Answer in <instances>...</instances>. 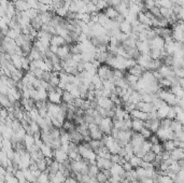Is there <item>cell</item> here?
<instances>
[{
  "label": "cell",
  "instance_id": "obj_1",
  "mask_svg": "<svg viewBox=\"0 0 184 183\" xmlns=\"http://www.w3.org/2000/svg\"><path fill=\"white\" fill-rule=\"evenodd\" d=\"M112 72H113V69L111 67H109L106 64H101L98 68H97L96 74L99 77L101 81H106V80H112ZM112 82V81H111Z\"/></svg>",
  "mask_w": 184,
  "mask_h": 183
},
{
  "label": "cell",
  "instance_id": "obj_2",
  "mask_svg": "<svg viewBox=\"0 0 184 183\" xmlns=\"http://www.w3.org/2000/svg\"><path fill=\"white\" fill-rule=\"evenodd\" d=\"M98 127L104 135H111V131L113 128V120L111 118H102Z\"/></svg>",
  "mask_w": 184,
  "mask_h": 183
},
{
  "label": "cell",
  "instance_id": "obj_3",
  "mask_svg": "<svg viewBox=\"0 0 184 183\" xmlns=\"http://www.w3.org/2000/svg\"><path fill=\"white\" fill-rule=\"evenodd\" d=\"M97 106L101 107V108L106 109V110H110V109H115L116 106L111 101V99L109 97H99L96 99Z\"/></svg>",
  "mask_w": 184,
  "mask_h": 183
},
{
  "label": "cell",
  "instance_id": "obj_4",
  "mask_svg": "<svg viewBox=\"0 0 184 183\" xmlns=\"http://www.w3.org/2000/svg\"><path fill=\"white\" fill-rule=\"evenodd\" d=\"M149 42V46H150V50L152 49H158V50H163L165 46V41L163 38H161L159 36H156L154 37L152 40H148Z\"/></svg>",
  "mask_w": 184,
  "mask_h": 183
},
{
  "label": "cell",
  "instance_id": "obj_5",
  "mask_svg": "<svg viewBox=\"0 0 184 183\" xmlns=\"http://www.w3.org/2000/svg\"><path fill=\"white\" fill-rule=\"evenodd\" d=\"M53 159H55L58 163H64L65 161L68 159V155L61 148L56 149V150H53Z\"/></svg>",
  "mask_w": 184,
  "mask_h": 183
},
{
  "label": "cell",
  "instance_id": "obj_6",
  "mask_svg": "<svg viewBox=\"0 0 184 183\" xmlns=\"http://www.w3.org/2000/svg\"><path fill=\"white\" fill-rule=\"evenodd\" d=\"M136 109L137 110H140L144 113H149L152 111H156V109L154 108L153 105L150 103H144V101H139L136 103Z\"/></svg>",
  "mask_w": 184,
  "mask_h": 183
},
{
  "label": "cell",
  "instance_id": "obj_7",
  "mask_svg": "<svg viewBox=\"0 0 184 183\" xmlns=\"http://www.w3.org/2000/svg\"><path fill=\"white\" fill-rule=\"evenodd\" d=\"M96 166L99 168V170H104V169H110L112 166V163L110 162V159L107 158H102L97 156L96 157Z\"/></svg>",
  "mask_w": 184,
  "mask_h": 183
},
{
  "label": "cell",
  "instance_id": "obj_8",
  "mask_svg": "<svg viewBox=\"0 0 184 183\" xmlns=\"http://www.w3.org/2000/svg\"><path fill=\"white\" fill-rule=\"evenodd\" d=\"M13 5L17 12H25L28 9H30V5H28L27 1H25V0H15V1H13Z\"/></svg>",
  "mask_w": 184,
  "mask_h": 183
},
{
  "label": "cell",
  "instance_id": "obj_9",
  "mask_svg": "<svg viewBox=\"0 0 184 183\" xmlns=\"http://www.w3.org/2000/svg\"><path fill=\"white\" fill-rule=\"evenodd\" d=\"M48 101L51 103H56V105H61V94L57 93L55 90L48 93Z\"/></svg>",
  "mask_w": 184,
  "mask_h": 183
},
{
  "label": "cell",
  "instance_id": "obj_10",
  "mask_svg": "<svg viewBox=\"0 0 184 183\" xmlns=\"http://www.w3.org/2000/svg\"><path fill=\"white\" fill-rule=\"evenodd\" d=\"M144 71H145V69H144L143 67H141L140 65H138V64H136V65L133 66L131 68L127 69V72L130 73V74L136 75V77H138V78H140V77H141V74L144 72Z\"/></svg>",
  "mask_w": 184,
  "mask_h": 183
},
{
  "label": "cell",
  "instance_id": "obj_11",
  "mask_svg": "<svg viewBox=\"0 0 184 183\" xmlns=\"http://www.w3.org/2000/svg\"><path fill=\"white\" fill-rule=\"evenodd\" d=\"M170 158L173 161H180L184 158V149L176 148L173 151L170 152Z\"/></svg>",
  "mask_w": 184,
  "mask_h": 183
},
{
  "label": "cell",
  "instance_id": "obj_12",
  "mask_svg": "<svg viewBox=\"0 0 184 183\" xmlns=\"http://www.w3.org/2000/svg\"><path fill=\"white\" fill-rule=\"evenodd\" d=\"M70 54V51H69V45L66 44V45H61V46H58L57 49V52H56V55L58 56L59 59H64L66 56Z\"/></svg>",
  "mask_w": 184,
  "mask_h": 183
},
{
  "label": "cell",
  "instance_id": "obj_13",
  "mask_svg": "<svg viewBox=\"0 0 184 183\" xmlns=\"http://www.w3.org/2000/svg\"><path fill=\"white\" fill-rule=\"evenodd\" d=\"M50 44L51 45H56V46H61V45L67 44V42H66L65 39H64L63 37H61V36L53 35L52 36V38H51Z\"/></svg>",
  "mask_w": 184,
  "mask_h": 183
},
{
  "label": "cell",
  "instance_id": "obj_14",
  "mask_svg": "<svg viewBox=\"0 0 184 183\" xmlns=\"http://www.w3.org/2000/svg\"><path fill=\"white\" fill-rule=\"evenodd\" d=\"M170 108V106L166 105L164 103L163 106H161L158 109L156 110V114H157V118L158 120H161V118H165L167 116V113H168V110Z\"/></svg>",
  "mask_w": 184,
  "mask_h": 183
},
{
  "label": "cell",
  "instance_id": "obj_15",
  "mask_svg": "<svg viewBox=\"0 0 184 183\" xmlns=\"http://www.w3.org/2000/svg\"><path fill=\"white\" fill-rule=\"evenodd\" d=\"M137 21H138L140 24L148 25L149 27H151V26H152L151 25V20L146 16L144 12H138V13H137Z\"/></svg>",
  "mask_w": 184,
  "mask_h": 183
},
{
  "label": "cell",
  "instance_id": "obj_16",
  "mask_svg": "<svg viewBox=\"0 0 184 183\" xmlns=\"http://www.w3.org/2000/svg\"><path fill=\"white\" fill-rule=\"evenodd\" d=\"M129 114H130L131 120H134V118L141 120V121H145L146 120V113L142 112V111H140V110H137V109H134V110L131 111Z\"/></svg>",
  "mask_w": 184,
  "mask_h": 183
},
{
  "label": "cell",
  "instance_id": "obj_17",
  "mask_svg": "<svg viewBox=\"0 0 184 183\" xmlns=\"http://www.w3.org/2000/svg\"><path fill=\"white\" fill-rule=\"evenodd\" d=\"M101 12H104V14L107 15V17L110 18V20H112V21H113L114 18L117 16V14H119L117 11H116L113 7H110V5H108V7H107L104 11H101Z\"/></svg>",
  "mask_w": 184,
  "mask_h": 183
},
{
  "label": "cell",
  "instance_id": "obj_18",
  "mask_svg": "<svg viewBox=\"0 0 184 183\" xmlns=\"http://www.w3.org/2000/svg\"><path fill=\"white\" fill-rule=\"evenodd\" d=\"M119 29L121 33H125V35H129L131 33V24L128 22V21H124L123 23H121L119 26Z\"/></svg>",
  "mask_w": 184,
  "mask_h": 183
},
{
  "label": "cell",
  "instance_id": "obj_19",
  "mask_svg": "<svg viewBox=\"0 0 184 183\" xmlns=\"http://www.w3.org/2000/svg\"><path fill=\"white\" fill-rule=\"evenodd\" d=\"M142 128H143V121L137 120V118L131 120V131H136V133H139Z\"/></svg>",
  "mask_w": 184,
  "mask_h": 183
},
{
  "label": "cell",
  "instance_id": "obj_20",
  "mask_svg": "<svg viewBox=\"0 0 184 183\" xmlns=\"http://www.w3.org/2000/svg\"><path fill=\"white\" fill-rule=\"evenodd\" d=\"M73 101H74V97L69 92L64 90L61 94V103H65L67 105H73Z\"/></svg>",
  "mask_w": 184,
  "mask_h": 183
},
{
  "label": "cell",
  "instance_id": "obj_21",
  "mask_svg": "<svg viewBox=\"0 0 184 183\" xmlns=\"http://www.w3.org/2000/svg\"><path fill=\"white\" fill-rule=\"evenodd\" d=\"M170 129H171L173 133L176 131H183V124L179 121H176V118L171 121V125H170Z\"/></svg>",
  "mask_w": 184,
  "mask_h": 183
},
{
  "label": "cell",
  "instance_id": "obj_22",
  "mask_svg": "<svg viewBox=\"0 0 184 183\" xmlns=\"http://www.w3.org/2000/svg\"><path fill=\"white\" fill-rule=\"evenodd\" d=\"M69 12V5H63L61 8H57L55 10V14L58 15V16H61V17L65 18L67 13Z\"/></svg>",
  "mask_w": 184,
  "mask_h": 183
},
{
  "label": "cell",
  "instance_id": "obj_23",
  "mask_svg": "<svg viewBox=\"0 0 184 183\" xmlns=\"http://www.w3.org/2000/svg\"><path fill=\"white\" fill-rule=\"evenodd\" d=\"M99 172V168L96 166V164H88V171L87 175L92 178H95L96 175Z\"/></svg>",
  "mask_w": 184,
  "mask_h": 183
},
{
  "label": "cell",
  "instance_id": "obj_24",
  "mask_svg": "<svg viewBox=\"0 0 184 183\" xmlns=\"http://www.w3.org/2000/svg\"><path fill=\"white\" fill-rule=\"evenodd\" d=\"M23 142L25 144L26 149L29 148V147L33 146L35 144V138H33V135H30V134H26V136L24 137Z\"/></svg>",
  "mask_w": 184,
  "mask_h": 183
},
{
  "label": "cell",
  "instance_id": "obj_25",
  "mask_svg": "<svg viewBox=\"0 0 184 183\" xmlns=\"http://www.w3.org/2000/svg\"><path fill=\"white\" fill-rule=\"evenodd\" d=\"M163 148H164V151H167V152H171L176 149V144H174L173 140H166L163 142Z\"/></svg>",
  "mask_w": 184,
  "mask_h": 183
},
{
  "label": "cell",
  "instance_id": "obj_26",
  "mask_svg": "<svg viewBox=\"0 0 184 183\" xmlns=\"http://www.w3.org/2000/svg\"><path fill=\"white\" fill-rule=\"evenodd\" d=\"M24 13V15L25 16H27L29 20H33V18H35L37 15H38V13H39V11L37 10V9H33V8H30V9H28L27 11H25V12H23Z\"/></svg>",
  "mask_w": 184,
  "mask_h": 183
},
{
  "label": "cell",
  "instance_id": "obj_27",
  "mask_svg": "<svg viewBox=\"0 0 184 183\" xmlns=\"http://www.w3.org/2000/svg\"><path fill=\"white\" fill-rule=\"evenodd\" d=\"M159 13H161V17L167 18V20H168V18L170 17V15L172 14V11H171V9H168V8L161 7L159 8Z\"/></svg>",
  "mask_w": 184,
  "mask_h": 183
},
{
  "label": "cell",
  "instance_id": "obj_28",
  "mask_svg": "<svg viewBox=\"0 0 184 183\" xmlns=\"http://www.w3.org/2000/svg\"><path fill=\"white\" fill-rule=\"evenodd\" d=\"M155 156H156V154H154L152 151H149V152H146L145 154L143 155V157L141 158L142 161L144 162H149V163H153L154 159H155Z\"/></svg>",
  "mask_w": 184,
  "mask_h": 183
},
{
  "label": "cell",
  "instance_id": "obj_29",
  "mask_svg": "<svg viewBox=\"0 0 184 183\" xmlns=\"http://www.w3.org/2000/svg\"><path fill=\"white\" fill-rule=\"evenodd\" d=\"M37 182L39 183H48L50 182V179H48V172L46 171H42L40 173V176L37 178Z\"/></svg>",
  "mask_w": 184,
  "mask_h": 183
},
{
  "label": "cell",
  "instance_id": "obj_30",
  "mask_svg": "<svg viewBox=\"0 0 184 183\" xmlns=\"http://www.w3.org/2000/svg\"><path fill=\"white\" fill-rule=\"evenodd\" d=\"M151 151L153 152L154 154H161V152L164 151V148H163V144L161 143H155V144H152L151 147Z\"/></svg>",
  "mask_w": 184,
  "mask_h": 183
},
{
  "label": "cell",
  "instance_id": "obj_31",
  "mask_svg": "<svg viewBox=\"0 0 184 183\" xmlns=\"http://www.w3.org/2000/svg\"><path fill=\"white\" fill-rule=\"evenodd\" d=\"M141 158H139V157H137L136 155H134L133 156V157L130 158V159H129V164H130L131 165V167H133V168H137V167H139V166H140V163H141Z\"/></svg>",
  "mask_w": 184,
  "mask_h": 183
},
{
  "label": "cell",
  "instance_id": "obj_32",
  "mask_svg": "<svg viewBox=\"0 0 184 183\" xmlns=\"http://www.w3.org/2000/svg\"><path fill=\"white\" fill-rule=\"evenodd\" d=\"M95 180H96L97 183H104L107 180H108V177H107L101 170H99V172L97 173L96 177H95Z\"/></svg>",
  "mask_w": 184,
  "mask_h": 183
},
{
  "label": "cell",
  "instance_id": "obj_33",
  "mask_svg": "<svg viewBox=\"0 0 184 183\" xmlns=\"http://www.w3.org/2000/svg\"><path fill=\"white\" fill-rule=\"evenodd\" d=\"M95 5H96V8H97V11H98V12H101V11H104V9L108 7V3H107L106 1H104V0H97V2L95 3Z\"/></svg>",
  "mask_w": 184,
  "mask_h": 183
},
{
  "label": "cell",
  "instance_id": "obj_34",
  "mask_svg": "<svg viewBox=\"0 0 184 183\" xmlns=\"http://www.w3.org/2000/svg\"><path fill=\"white\" fill-rule=\"evenodd\" d=\"M139 134H140V135L142 136V137H143L144 139H145V140H148V139L150 138V137H151V135L153 133H152L151 131H150V129H148V128H145V127H143L141 129V131H139Z\"/></svg>",
  "mask_w": 184,
  "mask_h": 183
},
{
  "label": "cell",
  "instance_id": "obj_35",
  "mask_svg": "<svg viewBox=\"0 0 184 183\" xmlns=\"http://www.w3.org/2000/svg\"><path fill=\"white\" fill-rule=\"evenodd\" d=\"M20 35V33L16 31V30L14 29H11V28H9L8 33H7V35H5V37H8L9 39H11V40H15V38L17 37V36Z\"/></svg>",
  "mask_w": 184,
  "mask_h": 183
},
{
  "label": "cell",
  "instance_id": "obj_36",
  "mask_svg": "<svg viewBox=\"0 0 184 183\" xmlns=\"http://www.w3.org/2000/svg\"><path fill=\"white\" fill-rule=\"evenodd\" d=\"M173 70V74L176 75V78L183 79L184 77V69L183 68H172Z\"/></svg>",
  "mask_w": 184,
  "mask_h": 183
},
{
  "label": "cell",
  "instance_id": "obj_37",
  "mask_svg": "<svg viewBox=\"0 0 184 183\" xmlns=\"http://www.w3.org/2000/svg\"><path fill=\"white\" fill-rule=\"evenodd\" d=\"M151 147H152V143L150 142L149 140H145L143 143H142L141 146V151H143L144 153H146V152H149V151H151Z\"/></svg>",
  "mask_w": 184,
  "mask_h": 183
},
{
  "label": "cell",
  "instance_id": "obj_38",
  "mask_svg": "<svg viewBox=\"0 0 184 183\" xmlns=\"http://www.w3.org/2000/svg\"><path fill=\"white\" fill-rule=\"evenodd\" d=\"M171 121L170 118H161V127L163 128H169L170 125H171Z\"/></svg>",
  "mask_w": 184,
  "mask_h": 183
},
{
  "label": "cell",
  "instance_id": "obj_39",
  "mask_svg": "<svg viewBox=\"0 0 184 183\" xmlns=\"http://www.w3.org/2000/svg\"><path fill=\"white\" fill-rule=\"evenodd\" d=\"M150 13H151L152 15H153L154 17H159L161 16V13H159V8L158 7H152L151 9H149Z\"/></svg>",
  "mask_w": 184,
  "mask_h": 183
},
{
  "label": "cell",
  "instance_id": "obj_40",
  "mask_svg": "<svg viewBox=\"0 0 184 183\" xmlns=\"http://www.w3.org/2000/svg\"><path fill=\"white\" fill-rule=\"evenodd\" d=\"M50 79H51V71H43V73H42V75H41L40 80H42V81H44V82H48V83Z\"/></svg>",
  "mask_w": 184,
  "mask_h": 183
},
{
  "label": "cell",
  "instance_id": "obj_41",
  "mask_svg": "<svg viewBox=\"0 0 184 183\" xmlns=\"http://www.w3.org/2000/svg\"><path fill=\"white\" fill-rule=\"evenodd\" d=\"M166 118H170V120H174V118H176V111H174L173 107H170V108H169Z\"/></svg>",
  "mask_w": 184,
  "mask_h": 183
},
{
  "label": "cell",
  "instance_id": "obj_42",
  "mask_svg": "<svg viewBox=\"0 0 184 183\" xmlns=\"http://www.w3.org/2000/svg\"><path fill=\"white\" fill-rule=\"evenodd\" d=\"M148 140H149L152 144H155V143H161V140L158 139V137L156 136V134H152L151 137H150Z\"/></svg>",
  "mask_w": 184,
  "mask_h": 183
},
{
  "label": "cell",
  "instance_id": "obj_43",
  "mask_svg": "<svg viewBox=\"0 0 184 183\" xmlns=\"http://www.w3.org/2000/svg\"><path fill=\"white\" fill-rule=\"evenodd\" d=\"M120 158L121 157L119 156V154H111V156H110V162L112 164H119Z\"/></svg>",
  "mask_w": 184,
  "mask_h": 183
},
{
  "label": "cell",
  "instance_id": "obj_44",
  "mask_svg": "<svg viewBox=\"0 0 184 183\" xmlns=\"http://www.w3.org/2000/svg\"><path fill=\"white\" fill-rule=\"evenodd\" d=\"M140 167H142V168H144V169H150V168H153V164L149 163V162L141 161V163H140Z\"/></svg>",
  "mask_w": 184,
  "mask_h": 183
},
{
  "label": "cell",
  "instance_id": "obj_45",
  "mask_svg": "<svg viewBox=\"0 0 184 183\" xmlns=\"http://www.w3.org/2000/svg\"><path fill=\"white\" fill-rule=\"evenodd\" d=\"M122 167H123L124 171H130L131 169H134L133 167H131L130 164H129V162H125V163L122 165Z\"/></svg>",
  "mask_w": 184,
  "mask_h": 183
},
{
  "label": "cell",
  "instance_id": "obj_46",
  "mask_svg": "<svg viewBox=\"0 0 184 183\" xmlns=\"http://www.w3.org/2000/svg\"><path fill=\"white\" fill-rule=\"evenodd\" d=\"M113 21H115L117 24H121V23H123L124 21H125V17H124L123 15H121V14H117V16H116L115 18H114Z\"/></svg>",
  "mask_w": 184,
  "mask_h": 183
},
{
  "label": "cell",
  "instance_id": "obj_47",
  "mask_svg": "<svg viewBox=\"0 0 184 183\" xmlns=\"http://www.w3.org/2000/svg\"><path fill=\"white\" fill-rule=\"evenodd\" d=\"M117 154H119L120 157H124V156L126 155V151H125V149H124V148H121Z\"/></svg>",
  "mask_w": 184,
  "mask_h": 183
},
{
  "label": "cell",
  "instance_id": "obj_48",
  "mask_svg": "<svg viewBox=\"0 0 184 183\" xmlns=\"http://www.w3.org/2000/svg\"><path fill=\"white\" fill-rule=\"evenodd\" d=\"M104 1H106L107 3H109V2H110V0H104Z\"/></svg>",
  "mask_w": 184,
  "mask_h": 183
},
{
  "label": "cell",
  "instance_id": "obj_49",
  "mask_svg": "<svg viewBox=\"0 0 184 183\" xmlns=\"http://www.w3.org/2000/svg\"><path fill=\"white\" fill-rule=\"evenodd\" d=\"M48 183H54V182H52V181H50V182H48Z\"/></svg>",
  "mask_w": 184,
  "mask_h": 183
}]
</instances>
